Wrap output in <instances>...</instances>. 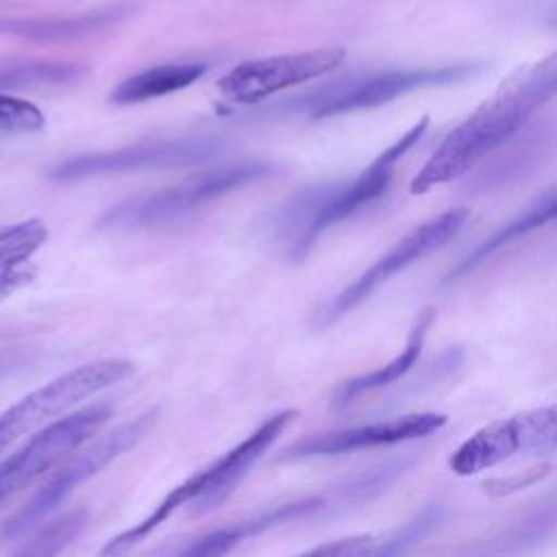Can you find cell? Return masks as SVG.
<instances>
[{"mask_svg":"<svg viewBox=\"0 0 557 557\" xmlns=\"http://www.w3.org/2000/svg\"><path fill=\"white\" fill-rule=\"evenodd\" d=\"M557 96V52L509 74L496 91L459 122L409 183L411 194L450 183L509 139L522 124Z\"/></svg>","mask_w":557,"mask_h":557,"instance_id":"cell-1","label":"cell"},{"mask_svg":"<svg viewBox=\"0 0 557 557\" xmlns=\"http://www.w3.org/2000/svg\"><path fill=\"white\" fill-rule=\"evenodd\" d=\"M429 128V115H422L407 133L387 146L352 181L320 183L296 191L274 215L272 231L292 261L307 257L315 239L333 224L350 218L368 202L376 200L389 185L394 165L418 144Z\"/></svg>","mask_w":557,"mask_h":557,"instance_id":"cell-2","label":"cell"},{"mask_svg":"<svg viewBox=\"0 0 557 557\" xmlns=\"http://www.w3.org/2000/svg\"><path fill=\"white\" fill-rule=\"evenodd\" d=\"M272 172H274V165L265 161H239V163L220 165L215 170L191 176L185 183H178L174 187L126 198L115 207L107 209L100 215L98 224L102 228L122 231V228H141V226L172 222L248 183L263 181L272 176Z\"/></svg>","mask_w":557,"mask_h":557,"instance_id":"cell-3","label":"cell"},{"mask_svg":"<svg viewBox=\"0 0 557 557\" xmlns=\"http://www.w3.org/2000/svg\"><path fill=\"white\" fill-rule=\"evenodd\" d=\"M481 63H455L442 67H420V70H385L372 74L344 76L333 83H326L313 91H307L285 107L309 117H331L342 113H352L361 109H372L396 100L409 91L459 83L468 76L481 72Z\"/></svg>","mask_w":557,"mask_h":557,"instance_id":"cell-4","label":"cell"},{"mask_svg":"<svg viewBox=\"0 0 557 557\" xmlns=\"http://www.w3.org/2000/svg\"><path fill=\"white\" fill-rule=\"evenodd\" d=\"M133 370L135 368L128 359H98L83 363L26 394L0 416V453L52 418L63 416L81 400L124 381Z\"/></svg>","mask_w":557,"mask_h":557,"instance_id":"cell-5","label":"cell"},{"mask_svg":"<svg viewBox=\"0 0 557 557\" xmlns=\"http://www.w3.org/2000/svg\"><path fill=\"white\" fill-rule=\"evenodd\" d=\"M157 409H150L135 420L120 424L109 435H104L98 444L83 450L74 461H70L57 476H52L20 511H15L11 518H7L0 527V540L11 542L35 529L39 522H44L78 485L96 476L104 466H109L113 459L131 450L154 424Z\"/></svg>","mask_w":557,"mask_h":557,"instance_id":"cell-6","label":"cell"},{"mask_svg":"<svg viewBox=\"0 0 557 557\" xmlns=\"http://www.w3.org/2000/svg\"><path fill=\"white\" fill-rule=\"evenodd\" d=\"M222 152V144L211 137H185V139H154L139 141L133 146L87 152L67 157L48 170L52 181L70 183L94 176H109L137 170H159V168H185L211 161Z\"/></svg>","mask_w":557,"mask_h":557,"instance_id":"cell-7","label":"cell"},{"mask_svg":"<svg viewBox=\"0 0 557 557\" xmlns=\"http://www.w3.org/2000/svg\"><path fill=\"white\" fill-rule=\"evenodd\" d=\"M468 218H470V211L466 207H455V209H448V211L426 220L418 228H413L392 250H387L381 259H376L363 274H359L348 287H344L318 313L315 324L320 329H324V326L337 322L339 318H344L350 309H355L359 302H363L374 289H379L394 274H398L400 270L420 261L422 257L435 252L448 239H453L463 228Z\"/></svg>","mask_w":557,"mask_h":557,"instance_id":"cell-8","label":"cell"},{"mask_svg":"<svg viewBox=\"0 0 557 557\" xmlns=\"http://www.w3.org/2000/svg\"><path fill=\"white\" fill-rule=\"evenodd\" d=\"M111 416V407L96 403L44 426L0 463V503L28 487L65 453L83 444Z\"/></svg>","mask_w":557,"mask_h":557,"instance_id":"cell-9","label":"cell"},{"mask_svg":"<svg viewBox=\"0 0 557 557\" xmlns=\"http://www.w3.org/2000/svg\"><path fill=\"white\" fill-rule=\"evenodd\" d=\"M344 59L346 50L339 46L252 59L226 72L218 89L231 102L255 104L276 91L333 72Z\"/></svg>","mask_w":557,"mask_h":557,"instance_id":"cell-10","label":"cell"},{"mask_svg":"<svg viewBox=\"0 0 557 557\" xmlns=\"http://www.w3.org/2000/svg\"><path fill=\"white\" fill-rule=\"evenodd\" d=\"M296 409H283L263 420L246 440L224 453L218 461L189 476L194 487L191 511L207 513L222 505L248 474V470L263 457V453L276 442V437L294 422Z\"/></svg>","mask_w":557,"mask_h":557,"instance_id":"cell-11","label":"cell"},{"mask_svg":"<svg viewBox=\"0 0 557 557\" xmlns=\"http://www.w3.org/2000/svg\"><path fill=\"white\" fill-rule=\"evenodd\" d=\"M446 420L448 418L444 413L426 411V413H409V416L381 420L372 424L318 433L289 446L285 457L287 459L329 457V455H342V453H352V450L372 448V446H389L398 442L420 440L440 431L446 424Z\"/></svg>","mask_w":557,"mask_h":557,"instance_id":"cell-12","label":"cell"},{"mask_svg":"<svg viewBox=\"0 0 557 557\" xmlns=\"http://www.w3.org/2000/svg\"><path fill=\"white\" fill-rule=\"evenodd\" d=\"M557 220V187L546 189L542 196H537L520 215H516L511 222L500 226L496 233H492L487 239H483L479 246H474L446 276L444 283H453L459 276L472 272L476 265L487 261L494 252L509 246L511 242L550 224Z\"/></svg>","mask_w":557,"mask_h":557,"instance_id":"cell-13","label":"cell"},{"mask_svg":"<svg viewBox=\"0 0 557 557\" xmlns=\"http://www.w3.org/2000/svg\"><path fill=\"white\" fill-rule=\"evenodd\" d=\"M433 309H424L422 313H418L411 331H409V337H407V344L405 348L400 350V355H396L392 361H387L383 368H376L368 374H361V376H355V379H348L344 381L335 394H333V405L335 407H346L350 403H355L357 398H361L363 394L372 392V389H381L394 381H398L403 374H407L413 363L418 361L420 352H422V346H424V339H426V333L433 324Z\"/></svg>","mask_w":557,"mask_h":557,"instance_id":"cell-14","label":"cell"},{"mask_svg":"<svg viewBox=\"0 0 557 557\" xmlns=\"http://www.w3.org/2000/svg\"><path fill=\"white\" fill-rule=\"evenodd\" d=\"M518 453V440L513 433L511 418H500L474 435H470L448 459V466L459 476H470L487 470Z\"/></svg>","mask_w":557,"mask_h":557,"instance_id":"cell-15","label":"cell"},{"mask_svg":"<svg viewBox=\"0 0 557 557\" xmlns=\"http://www.w3.org/2000/svg\"><path fill=\"white\" fill-rule=\"evenodd\" d=\"M202 63H163L137 72L122 81L111 91V102L115 104H135L152 98H161L174 91H181L194 85L205 74Z\"/></svg>","mask_w":557,"mask_h":557,"instance_id":"cell-16","label":"cell"},{"mask_svg":"<svg viewBox=\"0 0 557 557\" xmlns=\"http://www.w3.org/2000/svg\"><path fill=\"white\" fill-rule=\"evenodd\" d=\"M322 507V500L320 498H307V500H296V503H287V505H281V507H274L272 511H265L252 520H244L239 522L237 527H226V529H220V531H213L200 540H196L191 546H187L183 553L185 555H224L228 553L231 548H235L242 540L250 537V535H257L270 527H276L281 522H289V520H296V518H302V516H309L313 513L315 509Z\"/></svg>","mask_w":557,"mask_h":557,"instance_id":"cell-17","label":"cell"},{"mask_svg":"<svg viewBox=\"0 0 557 557\" xmlns=\"http://www.w3.org/2000/svg\"><path fill=\"white\" fill-rule=\"evenodd\" d=\"M117 13L120 9H100L94 13L63 20H0V33L20 35L35 41H67L115 22Z\"/></svg>","mask_w":557,"mask_h":557,"instance_id":"cell-18","label":"cell"},{"mask_svg":"<svg viewBox=\"0 0 557 557\" xmlns=\"http://www.w3.org/2000/svg\"><path fill=\"white\" fill-rule=\"evenodd\" d=\"M83 72H85V65L70 63V61H44V59L7 61V63H0V94L15 91V89L48 87V85H67L81 78Z\"/></svg>","mask_w":557,"mask_h":557,"instance_id":"cell-19","label":"cell"},{"mask_svg":"<svg viewBox=\"0 0 557 557\" xmlns=\"http://www.w3.org/2000/svg\"><path fill=\"white\" fill-rule=\"evenodd\" d=\"M444 507L440 503H431L426 505L420 513H416L411 520H407L405 524L396 527L389 533L383 535H374V546H372V555H403L413 550L422 540H426L444 520Z\"/></svg>","mask_w":557,"mask_h":557,"instance_id":"cell-20","label":"cell"},{"mask_svg":"<svg viewBox=\"0 0 557 557\" xmlns=\"http://www.w3.org/2000/svg\"><path fill=\"white\" fill-rule=\"evenodd\" d=\"M518 453H544L557 448V405L537 407L511 416Z\"/></svg>","mask_w":557,"mask_h":557,"instance_id":"cell-21","label":"cell"},{"mask_svg":"<svg viewBox=\"0 0 557 557\" xmlns=\"http://www.w3.org/2000/svg\"><path fill=\"white\" fill-rule=\"evenodd\" d=\"M87 524V509H72L63 513L61 518L48 522L44 529H39L28 544H24L17 553L20 555H57L61 553L67 544H72L85 529Z\"/></svg>","mask_w":557,"mask_h":557,"instance_id":"cell-22","label":"cell"},{"mask_svg":"<svg viewBox=\"0 0 557 557\" xmlns=\"http://www.w3.org/2000/svg\"><path fill=\"white\" fill-rule=\"evenodd\" d=\"M48 237L44 222L30 218L0 231V274L30 259Z\"/></svg>","mask_w":557,"mask_h":557,"instance_id":"cell-23","label":"cell"},{"mask_svg":"<svg viewBox=\"0 0 557 557\" xmlns=\"http://www.w3.org/2000/svg\"><path fill=\"white\" fill-rule=\"evenodd\" d=\"M44 124L46 117L33 102L0 94V133H35Z\"/></svg>","mask_w":557,"mask_h":557,"instance_id":"cell-24","label":"cell"},{"mask_svg":"<svg viewBox=\"0 0 557 557\" xmlns=\"http://www.w3.org/2000/svg\"><path fill=\"white\" fill-rule=\"evenodd\" d=\"M555 529H557V505L546 507V509L524 518L520 524H513L511 529H507L500 537H494V542H503V546L498 550H507L509 544L524 546L527 542L544 540Z\"/></svg>","mask_w":557,"mask_h":557,"instance_id":"cell-25","label":"cell"},{"mask_svg":"<svg viewBox=\"0 0 557 557\" xmlns=\"http://www.w3.org/2000/svg\"><path fill=\"white\" fill-rule=\"evenodd\" d=\"M548 472H550V463H540V466H533V468L522 470V472L487 479V481L481 483V490L487 496L500 498V496H507V494H513V492H520L524 487H531V485L540 483Z\"/></svg>","mask_w":557,"mask_h":557,"instance_id":"cell-26","label":"cell"},{"mask_svg":"<svg viewBox=\"0 0 557 557\" xmlns=\"http://www.w3.org/2000/svg\"><path fill=\"white\" fill-rule=\"evenodd\" d=\"M372 546H374V535H357V537H344V540H335L322 546L311 548L313 555H372Z\"/></svg>","mask_w":557,"mask_h":557,"instance_id":"cell-27","label":"cell"},{"mask_svg":"<svg viewBox=\"0 0 557 557\" xmlns=\"http://www.w3.org/2000/svg\"><path fill=\"white\" fill-rule=\"evenodd\" d=\"M35 276L33 270H24V268H13L0 274V302L4 298H9L11 294H15L20 287H24L30 278Z\"/></svg>","mask_w":557,"mask_h":557,"instance_id":"cell-28","label":"cell"},{"mask_svg":"<svg viewBox=\"0 0 557 557\" xmlns=\"http://www.w3.org/2000/svg\"><path fill=\"white\" fill-rule=\"evenodd\" d=\"M550 24H555V26H557V15L550 20Z\"/></svg>","mask_w":557,"mask_h":557,"instance_id":"cell-29","label":"cell"}]
</instances>
